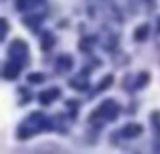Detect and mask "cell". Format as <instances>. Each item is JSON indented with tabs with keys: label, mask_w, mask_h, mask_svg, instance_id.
<instances>
[{
	"label": "cell",
	"mask_w": 160,
	"mask_h": 154,
	"mask_svg": "<svg viewBox=\"0 0 160 154\" xmlns=\"http://www.w3.org/2000/svg\"><path fill=\"white\" fill-rule=\"evenodd\" d=\"M57 95H59V89H49V91H43L39 99H41V103H43V106H47V103H51Z\"/></svg>",
	"instance_id": "cell-5"
},
{
	"label": "cell",
	"mask_w": 160,
	"mask_h": 154,
	"mask_svg": "<svg viewBox=\"0 0 160 154\" xmlns=\"http://www.w3.org/2000/svg\"><path fill=\"white\" fill-rule=\"evenodd\" d=\"M158 28H160V27H158Z\"/></svg>",
	"instance_id": "cell-9"
},
{
	"label": "cell",
	"mask_w": 160,
	"mask_h": 154,
	"mask_svg": "<svg viewBox=\"0 0 160 154\" xmlns=\"http://www.w3.org/2000/svg\"><path fill=\"white\" fill-rule=\"evenodd\" d=\"M61 63H63L65 69H69L71 67V57H61Z\"/></svg>",
	"instance_id": "cell-8"
},
{
	"label": "cell",
	"mask_w": 160,
	"mask_h": 154,
	"mask_svg": "<svg viewBox=\"0 0 160 154\" xmlns=\"http://www.w3.org/2000/svg\"><path fill=\"white\" fill-rule=\"evenodd\" d=\"M20 61H10V63H6V67H4V79H16V75L20 73Z\"/></svg>",
	"instance_id": "cell-2"
},
{
	"label": "cell",
	"mask_w": 160,
	"mask_h": 154,
	"mask_svg": "<svg viewBox=\"0 0 160 154\" xmlns=\"http://www.w3.org/2000/svg\"><path fill=\"white\" fill-rule=\"evenodd\" d=\"M24 55H27V47H24V43H22V41H14L12 47H10V57H16V59L20 61Z\"/></svg>",
	"instance_id": "cell-3"
},
{
	"label": "cell",
	"mask_w": 160,
	"mask_h": 154,
	"mask_svg": "<svg viewBox=\"0 0 160 154\" xmlns=\"http://www.w3.org/2000/svg\"><path fill=\"white\" fill-rule=\"evenodd\" d=\"M98 114L103 116L106 120H113V118L118 116V103H113V102H103L102 106H99Z\"/></svg>",
	"instance_id": "cell-1"
},
{
	"label": "cell",
	"mask_w": 160,
	"mask_h": 154,
	"mask_svg": "<svg viewBox=\"0 0 160 154\" xmlns=\"http://www.w3.org/2000/svg\"><path fill=\"white\" fill-rule=\"evenodd\" d=\"M28 79H31L32 83H41V81H43V75H41V73H31Z\"/></svg>",
	"instance_id": "cell-7"
},
{
	"label": "cell",
	"mask_w": 160,
	"mask_h": 154,
	"mask_svg": "<svg viewBox=\"0 0 160 154\" xmlns=\"http://www.w3.org/2000/svg\"><path fill=\"white\" fill-rule=\"evenodd\" d=\"M122 134H124L126 138H134V136H140L142 134V128L138 126V124H132V126H126L124 130H122Z\"/></svg>",
	"instance_id": "cell-4"
},
{
	"label": "cell",
	"mask_w": 160,
	"mask_h": 154,
	"mask_svg": "<svg viewBox=\"0 0 160 154\" xmlns=\"http://www.w3.org/2000/svg\"><path fill=\"white\" fill-rule=\"evenodd\" d=\"M146 37H148V24H142L140 28L136 31V35H134V39L136 41H144Z\"/></svg>",
	"instance_id": "cell-6"
}]
</instances>
